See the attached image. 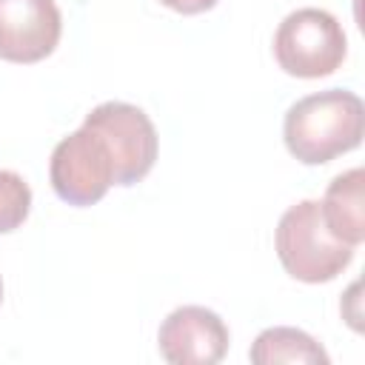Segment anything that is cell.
I'll return each mask as SVG.
<instances>
[{
    "label": "cell",
    "mask_w": 365,
    "mask_h": 365,
    "mask_svg": "<svg viewBox=\"0 0 365 365\" xmlns=\"http://www.w3.org/2000/svg\"><path fill=\"white\" fill-rule=\"evenodd\" d=\"M365 108L354 91L328 88L297 100L282 123L288 151L305 165H322L362 143Z\"/></svg>",
    "instance_id": "obj_1"
},
{
    "label": "cell",
    "mask_w": 365,
    "mask_h": 365,
    "mask_svg": "<svg viewBox=\"0 0 365 365\" xmlns=\"http://www.w3.org/2000/svg\"><path fill=\"white\" fill-rule=\"evenodd\" d=\"M274 245L282 268L311 285L334 279L354 259V245L331 234L317 200H302L279 217Z\"/></svg>",
    "instance_id": "obj_2"
},
{
    "label": "cell",
    "mask_w": 365,
    "mask_h": 365,
    "mask_svg": "<svg viewBox=\"0 0 365 365\" xmlns=\"http://www.w3.org/2000/svg\"><path fill=\"white\" fill-rule=\"evenodd\" d=\"M345 51L348 40L339 20L314 6L291 11L274 34V57L279 68L302 80L334 74L342 66Z\"/></svg>",
    "instance_id": "obj_3"
},
{
    "label": "cell",
    "mask_w": 365,
    "mask_h": 365,
    "mask_svg": "<svg viewBox=\"0 0 365 365\" xmlns=\"http://www.w3.org/2000/svg\"><path fill=\"white\" fill-rule=\"evenodd\" d=\"M54 194L68 205H94L114 185V160L106 140L83 125L63 137L48 163Z\"/></svg>",
    "instance_id": "obj_4"
},
{
    "label": "cell",
    "mask_w": 365,
    "mask_h": 365,
    "mask_svg": "<svg viewBox=\"0 0 365 365\" xmlns=\"http://www.w3.org/2000/svg\"><path fill=\"white\" fill-rule=\"evenodd\" d=\"M83 125L94 128L106 140L114 160V185H134L154 168L160 143L154 123L143 108L108 100L91 108Z\"/></svg>",
    "instance_id": "obj_5"
},
{
    "label": "cell",
    "mask_w": 365,
    "mask_h": 365,
    "mask_svg": "<svg viewBox=\"0 0 365 365\" xmlns=\"http://www.w3.org/2000/svg\"><path fill=\"white\" fill-rule=\"evenodd\" d=\"M63 31L54 0H0V57L9 63L46 60Z\"/></svg>",
    "instance_id": "obj_6"
},
{
    "label": "cell",
    "mask_w": 365,
    "mask_h": 365,
    "mask_svg": "<svg viewBox=\"0 0 365 365\" xmlns=\"http://www.w3.org/2000/svg\"><path fill=\"white\" fill-rule=\"evenodd\" d=\"M157 345L171 365H214L228 351V328L214 311L182 305L163 319Z\"/></svg>",
    "instance_id": "obj_7"
},
{
    "label": "cell",
    "mask_w": 365,
    "mask_h": 365,
    "mask_svg": "<svg viewBox=\"0 0 365 365\" xmlns=\"http://www.w3.org/2000/svg\"><path fill=\"white\" fill-rule=\"evenodd\" d=\"M362 185H365V174L362 168H351L342 171L331 180L319 211L325 225L331 228V234L348 245H359L365 240V217H362Z\"/></svg>",
    "instance_id": "obj_8"
},
{
    "label": "cell",
    "mask_w": 365,
    "mask_h": 365,
    "mask_svg": "<svg viewBox=\"0 0 365 365\" xmlns=\"http://www.w3.org/2000/svg\"><path fill=\"white\" fill-rule=\"evenodd\" d=\"M248 356L257 365H277V362H288V365H328L325 348L311 334H305L299 328H288V325L265 328L254 339Z\"/></svg>",
    "instance_id": "obj_9"
},
{
    "label": "cell",
    "mask_w": 365,
    "mask_h": 365,
    "mask_svg": "<svg viewBox=\"0 0 365 365\" xmlns=\"http://www.w3.org/2000/svg\"><path fill=\"white\" fill-rule=\"evenodd\" d=\"M31 211L29 182L9 168H0V234H9L26 222Z\"/></svg>",
    "instance_id": "obj_10"
},
{
    "label": "cell",
    "mask_w": 365,
    "mask_h": 365,
    "mask_svg": "<svg viewBox=\"0 0 365 365\" xmlns=\"http://www.w3.org/2000/svg\"><path fill=\"white\" fill-rule=\"evenodd\" d=\"M160 3L180 14H200V11H208L217 6V0H160Z\"/></svg>",
    "instance_id": "obj_11"
},
{
    "label": "cell",
    "mask_w": 365,
    "mask_h": 365,
    "mask_svg": "<svg viewBox=\"0 0 365 365\" xmlns=\"http://www.w3.org/2000/svg\"><path fill=\"white\" fill-rule=\"evenodd\" d=\"M0 302H3V279H0Z\"/></svg>",
    "instance_id": "obj_12"
}]
</instances>
